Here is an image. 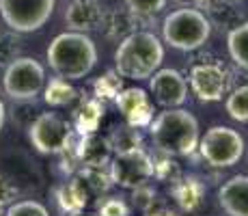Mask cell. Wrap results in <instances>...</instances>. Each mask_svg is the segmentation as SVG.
Returning a JSON list of instances; mask_svg holds the SVG:
<instances>
[{"mask_svg":"<svg viewBox=\"0 0 248 216\" xmlns=\"http://www.w3.org/2000/svg\"><path fill=\"white\" fill-rule=\"evenodd\" d=\"M104 102L97 100L95 95H87V98L80 100L78 108L74 110V132L80 134H91V132H97L99 130V123L104 119Z\"/></svg>","mask_w":248,"mask_h":216,"instance_id":"obj_19","label":"cell"},{"mask_svg":"<svg viewBox=\"0 0 248 216\" xmlns=\"http://www.w3.org/2000/svg\"><path fill=\"white\" fill-rule=\"evenodd\" d=\"M54 199H56V205H59L61 214L69 216L76 212H82V210L87 208L91 195H89L87 186L82 184V180H80L78 175H71L54 190Z\"/></svg>","mask_w":248,"mask_h":216,"instance_id":"obj_17","label":"cell"},{"mask_svg":"<svg viewBox=\"0 0 248 216\" xmlns=\"http://www.w3.org/2000/svg\"><path fill=\"white\" fill-rule=\"evenodd\" d=\"M199 156L214 169H231L244 158L246 141L229 126H212L199 138Z\"/></svg>","mask_w":248,"mask_h":216,"instance_id":"obj_5","label":"cell"},{"mask_svg":"<svg viewBox=\"0 0 248 216\" xmlns=\"http://www.w3.org/2000/svg\"><path fill=\"white\" fill-rule=\"evenodd\" d=\"M106 9L99 0H71L65 9V24L69 31L78 33H93L99 31Z\"/></svg>","mask_w":248,"mask_h":216,"instance_id":"obj_14","label":"cell"},{"mask_svg":"<svg viewBox=\"0 0 248 216\" xmlns=\"http://www.w3.org/2000/svg\"><path fill=\"white\" fill-rule=\"evenodd\" d=\"M164 61V46L158 35L147 28L132 33L119 41L114 50V69L127 80H149Z\"/></svg>","mask_w":248,"mask_h":216,"instance_id":"obj_3","label":"cell"},{"mask_svg":"<svg viewBox=\"0 0 248 216\" xmlns=\"http://www.w3.org/2000/svg\"><path fill=\"white\" fill-rule=\"evenodd\" d=\"M125 7L138 16H151L160 13L166 7V0H125Z\"/></svg>","mask_w":248,"mask_h":216,"instance_id":"obj_32","label":"cell"},{"mask_svg":"<svg viewBox=\"0 0 248 216\" xmlns=\"http://www.w3.org/2000/svg\"><path fill=\"white\" fill-rule=\"evenodd\" d=\"M123 89V78L117 74V69L106 71L104 76H99L97 80L93 83V91L97 100H114L119 95V91Z\"/></svg>","mask_w":248,"mask_h":216,"instance_id":"obj_25","label":"cell"},{"mask_svg":"<svg viewBox=\"0 0 248 216\" xmlns=\"http://www.w3.org/2000/svg\"><path fill=\"white\" fill-rule=\"evenodd\" d=\"M0 216H4V205H0Z\"/></svg>","mask_w":248,"mask_h":216,"instance_id":"obj_38","label":"cell"},{"mask_svg":"<svg viewBox=\"0 0 248 216\" xmlns=\"http://www.w3.org/2000/svg\"><path fill=\"white\" fill-rule=\"evenodd\" d=\"M114 104L130 126L149 128L151 119H154V102H151V95H147L145 89H136V86L121 89L114 98Z\"/></svg>","mask_w":248,"mask_h":216,"instance_id":"obj_12","label":"cell"},{"mask_svg":"<svg viewBox=\"0 0 248 216\" xmlns=\"http://www.w3.org/2000/svg\"><path fill=\"white\" fill-rule=\"evenodd\" d=\"M108 165H110L112 182L121 188L134 190L154 180V158L142 147L125 153H112Z\"/></svg>","mask_w":248,"mask_h":216,"instance_id":"obj_9","label":"cell"},{"mask_svg":"<svg viewBox=\"0 0 248 216\" xmlns=\"http://www.w3.org/2000/svg\"><path fill=\"white\" fill-rule=\"evenodd\" d=\"M74 150L76 156H78L80 166L108 165L112 158V147L108 143V136H102L97 132L80 134L78 141H74Z\"/></svg>","mask_w":248,"mask_h":216,"instance_id":"obj_16","label":"cell"},{"mask_svg":"<svg viewBox=\"0 0 248 216\" xmlns=\"http://www.w3.org/2000/svg\"><path fill=\"white\" fill-rule=\"evenodd\" d=\"M4 216H50L47 208L39 201L32 199H24V201H13L7 210H4Z\"/></svg>","mask_w":248,"mask_h":216,"instance_id":"obj_29","label":"cell"},{"mask_svg":"<svg viewBox=\"0 0 248 216\" xmlns=\"http://www.w3.org/2000/svg\"><path fill=\"white\" fill-rule=\"evenodd\" d=\"M154 203H155V190L151 184H142L132 190V205H134L136 210H140L142 214L151 212Z\"/></svg>","mask_w":248,"mask_h":216,"instance_id":"obj_30","label":"cell"},{"mask_svg":"<svg viewBox=\"0 0 248 216\" xmlns=\"http://www.w3.org/2000/svg\"><path fill=\"white\" fill-rule=\"evenodd\" d=\"M218 203L227 216H248V175H233L218 188Z\"/></svg>","mask_w":248,"mask_h":216,"instance_id":"obj_15","label":"cell"},{"mask_svg":"<svg viewBox=\"0 0 248 216\" xmlns=\"http://www.w3.org/2000/svg\"><path fill=\"white\" fill-rule=\"evenodd\" d=\"M17 56H22L20 33H16V31L0 33V65H9L11 61H16Z\"/></svg>","mask_w":248,"mask_h":216,"instance_id":"obj_26","label":"cell"},{"mask_svg":"<svg viewBox=\"0 0 248 216\" xmlns=\"http://www.w3.org/2000/svg\"><path fill=\"white\" fill-rule=\"evenodd\" d=\"M212 22L207 13L197 7H181L170 11L162 22V39L179 52H194L207 43Z\"/></svg>","mask_w":248,"mask_h":216,"instance_id":"obj_4","label":"cell"},{"mask_svg":"<svg viewBox=\"0 0 248 216\" xmlns=\"http://www.w3.org/2000/svg\"><path fill=\"white\" fill-rule=\"evenodd\" d=\"M179 7H197V9H205L212 0H175Z\"/></svg>","mask_w":248,"mask_h":216,"instance_id":"obj_34","label":"cell"},{"mask_svg":"<svg viewBox=\"0 0 248 216\" xmlns=\"http://www.w3.org/2000/svg\"><path fill=\"white\" fill-rule=\"evenodd\" d=\"M41 95H44V102L47 104V106L63 108V106H69L71 102H76L78 91H76V86L71 84V80H65V78H61V76H54V78H50L46 83Z\"/></svg>","mask_w":248,"mask_h":216,"instance_id":"obj_21","label":"cell"},{"mask_svg":"<svg viewBox=\"0 0 248 216\" xmlns=\"http://www.w3.org/2000/svg\"><path fill=\"white\" fill-rule=\"evenodd\" d=\"M225 110L233 121L248 123V84L235 86L231 93H227Z\"/></svg>","mask_w":248,"mask_h":216,"instance_id":"obj_24","label":"cell"},{"mask_svg":"<svg viewBox=\"0 0 248 216\" xmlns=\"http://www.w3.org/2000/svg\"><path fill=\"white\" fill-rule=\"evenodd\" d=\"M56 0H0V16L9 31L24 33L39 31L54 13Z\"/></svg>","mask_w":248,"mask_h":216,"instance_id":"obj_8","label":"cell"},{"mask_svg":"<svg viewBox=\"0 0 248 216\" xmlns=\"http://www.w3.org/2000/svg\"><path fill=\"white\" fill-rule=\"evenodd\" d=\"M46 59L54 76L76 83L93 71L97 63V46L87 33L67 31L50 41Z\"/></svg>","mask_w":248,"mask_h":216,"instance_id":"obj_2","label":"cell"},{"mask_svg":"<svg viewBox=\"0 0 248 216\" xmlns=\"http://www.w3.org/2000/svg\"><path fill=\"white\" fill-rule=\"evenodd\" d=\"M142 216H179V214L173 212V210L160 208V210H151V212H147V214H142Z\"/></svg>","mask_w":248,"mask_h":216,"instance_id":"obj_35","label":"cell"},{"mask_svg":"<svg viewBox=\"0 0 248 216\" xmlns=\"http://www.w3.org/2000/svg\"><path fill=\"white\" fill-rule=\"evenodd\" d=\"M97 214L99 216H130V205L123 199H119V197H106V199H99Z\"/></svg>","mask_w":248,"mask_h":216,"instance_id":"obj_31","label":"cell"},{"mask_svg":"<svg viewBox=\"0 0 248 216\" xmlns=\"http://www.w3.org/2000/svg\"><path fill=\"white\" fill-rule=\"evenodd\" d=\"M76 175L82 180V184L87 186L91 197H104L108 195V190L114 186L110 165H93V166H80L76 171Z\"/></svg>","mask_w":248,"mask_h":216,"instance_id":"obj_20","label":"cell"},{"mask_svg":"<svg viewBox=\"0 0 248 216\" xmlns=\"http://www.w3.org/2000/svg\"><path fill=\"white\" fill-rule=\"evenodd\" d=\"M229 2H235V0H229Z\"/></svg>","mask_w":248,"mask_h":216,"instance_id":"obj_39","label":"cell"},{"mask_svg":"<svg viewBox=\"0 0 248 216\" xmlns=\"http://www.w3.org/2000/svg\"><path fill=\"white\" fill-rule=\"evenodd\" d=\"M149 91L162 108H179L188 100V80L177 69L164 67L149 78Z\"/></svg>","mask_w":248,"mask_h":216,"instance_id":"obj_11","label":"cell"},{"mask_svg":"<svg viewBox=\"0 0 248 216\" xmlns=\"http://www.w3.org/2000/svg\"><path fill=\"white\" fill-rule=\"evenodd\" d=\"M17 197V186L13 184L11 177L0 173V205H11Z\"/></svg>","mask_w":248,"mask_h":216,"instance_id":"obj_33","label":"cell"},{"mask_svg":"<svg viewBox=\"0 0 248 216\" xmlns=\"http://www.w3.org/2000/svg\"><path fill=\"white\" fill-rule=\"evenodd\" d=\"M28 130V141L39 153H61L74 143V126L59 113H39Z\"/></svg>","mask_w":248,"mask_h":216,"instance_id":"obj_7","label":"cell"},{"mask_svg":"<svg viewBox=\"0 0 248 216\" xmlns=\"http://www.w3.org/2000/svg\"><path fill=\"white\" fill-rule=\"evenodd\" d=\"M69 216H99L97 212H87V210H82V212H76V214H69Z\"/></svg>","mask_w":248,"mask_h":216,"instance_id":"obj_37","label":"cell"},{"mask_svg":"<svg viewBox=\"0 0 248 216\" xmlns=\"http://www.w3.org/2000/svg\"><path fill=\"white\" fill-rule=\"evenodd\" d=\"M4 119H7V108H4V102L0 100V130L4 128Z\"/></svg>","mask_w":248,"mask_h":216,"instance_id":"obj_36","label":"cell"},{"mask_svg":"<svg viewBox=\"0 0 248 216\" xmlns=\"http://www.w3.org/2000/svg\"><path fill=\"white\" fill-rule=\"evenodd\" d=\"M46 86V69L32 56H17L4 65L2 89L11 100H37Z\"/></svg>","mask_w":248,"mask_h":216,"instance_id":"obj_6","label":"cell"},{"mask_svg":"<svg viewBox=\"0 0 248 216\" xmlns=\"http://www.w3.org/2000/svg\"><path fill=\"white\" fill-rule=\"evenodd\" d=\"M181 175L177 162L173 160V156H166V153H162V158L155 160L154 158V177L160 182H169V184H173L175 180Z\"/></svg>","mask_w":248,"mask_h":216,"instance_id":"obj_28","label":"cell"},{"mask_svg":"<svg viewBox=\"0 0 248 216\" xmlns=\"http://www.w3.org/2000/svg\"><path fill=\"white\" fill-rule=\"evenodd\" d=\"M188 84L199 102H220L231 89V74L220 63H199L190 69Z\"/></svg>","mask_w":248,"mask_h":216,"instance_id":"obj_10","label":"cell"},{"mask_svg":"<svg viewBox=\"0 0 248 216\" xmlns=\"http://www.w3.org/2000/svg\"><path fill=\"white\" fill-rule=\"evenodd\" d=\"M108 143L112 147V153H125V151H134L142 147V134L140 128H134L130 123H123V126H114Z\"/></svg>","mask_w":248,"mask_h":216,"instance_id":"obj_23","label":"cell"},{"mask_svg":"<svg viewBox=\"0 0 248 216\" xmlns=\"http://www.w3.org/2000/svg\"><path fill=\"white\" fill-rule=\"evenodd\" d=\"M11 115L13 123H17L20 128H28L32 123V119L39 115V108L35 106V100H13Z\"/></svg>","mask_w":248,"mask_h":216,"instance_id":"obj_27","label":"cell"},{"mask_svg":"<svg viewBox=\"0 0 248 216\" xmlns=\"http://www.w3.org/2000/svg\"><path fill=\"white\" fill-rule=\"evenodd\" d=\"M149 134L155 150L173 158L192 156L201 138L197 117L186 108H164V113L151 119Z\"/></svg>","mask_w":248,"mask_h":216,"instance_id":"obj_1","label":"cell"},{"mask_svg":"<svg viewBox=\"0 0 248 216\" xmlns=\"http://www.w3.org/2000/svg\"><path fill=\"white\" fill-rule=\"evenodd\" d=\"M170 195H173L175 203L184 212H192V210H197L203 203L205 184L201 177H197V175H179L170 184Z\"/></svg>","mask_w":248,"mask_h":216,"instance_id":"obj_18","label":"cell"},{"mask_svg":"<svg viewBox=\"0 0 248 216\" xmlns=\"http://www.w3.org/2000/svg\"><path fill=\"white\" fill-rule=\"evenodd\" d=\"M147 24H151V16H138L130 9H110V11L104 13L99 31L106 39L119 43L125 37H130L132 33L140 31V26H147Z\"/></svg>","mask_w":248,"mask_h":216,"instance_id":"obj_13","label":"cell"},{"mask_svg":"<svg viewBox=\"0 0 248 216\" xmlns=\"http://www.w3.org/2000/svg\"><path fill=\"white\" fill-rule=\"evenodd\" d=\"M227 50L240 69L248 71V22L233 26L227 35Z\"/></svg>","mask_w":248,"mask_h":216,"instance_id":"obj_22","label":"cell"}]
</instances>
